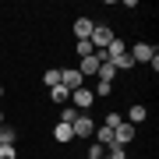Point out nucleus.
<instances>
[{"mask_svg": "<svg viewBox=\"0 0 159 159\" xmlns=\"http://www.w3.org/2000/svg\"><path fill=\"white\" fill-rule=\"evenodd\" d=\"M89 43H92V50H96V53H102L110 43H113V29H110V25H96L92 35H89Z\"/></svg>", "mask_w": 159, "mask_h": 159, "instance_id": "f257e3e1", "label": "nucleus"}, {"mask_svg": "<svg viewBox=\"0 0 159 159\" xmlns=\"http://www.w3.org/2000/svg\"><path fill=\"white\" fill-rule=\"evenodd\" d=\"M71 134H74V138H92V134H96V120H89L85 113H81V117L71 124Z\"/></svg>", "mask_w": 159, "mask_h": 159, "instance_id": "f03ea898", "label": "nucleus"}, {"mask_svg": "<svg viewBox=\"0 0 159 159\" xmlns=\"http://www.w3.org/2000/svg\"><path fill=\"white\" fill-rule=\"evenodd\" d=\"M127 53H131V60H134V64H148L159 50H156V46H148V43H134V50H127Z\"/></svg>", "mask_w": 159, "mask_h": 159, "instance_id": "7ed1b4c3", "label": "nucleus"}, {"mask_svg": "<svg viewBox=\"0 0 159 159\" xmlns=\"http://www.w3.org/2000/svg\"><path fill=\"white\" fill-rule=\"evenodd\" d=\"M81 81H85V78L78 74V67H64V71H60V85L67 89V92H78Z\"/></svg>", "mask_w": 159, "mask_h": 159, "instance_id": "20e7f679", "label": "nucleus"}, {"mask_svg": "<svg viewBox=\"0 0 159 159\" xmlns=\"http://www.w3.org/2000/svg\"><path fill=\"white\" fill-rule=\"evenodd\" d=\"M92 102H96L92 89H78V92H71V106H74V110H81V113H85V110L92 106Z\"/></svg>", "mask_w": 159, "mask_h": 159, "instance_id": "39448f33", "label": "nucleus"}, {"mask_svg": "<svg viewBox=\"0 0 159 159\" xmlns=\"http://www.w3.org/2000/svg\"><path fill=\"white\" fill-rule=\"evenodd\" d=\"M134 142V124H117L113 127V145H127Z\"/></svg>", "mask_w": 159, "mask_h": 159, "instance_id": "423d86ee", "label": "nucleus"}, {"mask_svg": "<svg viewBox=\"0 0 159 159\" xmlns=\"http://www.w3.org/2000/svg\"><path fill=\"white\" fill-rule=\"evenodd\" d=\"M99 71V57L92 53V57H81V64H78V74L81 78H92V74Z\"/></svg>", "mask_w": 159, "mask_h": 159, "instance_id": "0eeeda50", "label": "nucleus"}, {"mask_svg": "<svg viewBox=\"0 0 159 159\" xmlns=\"http://www.w3.org/2000/svg\"><path fill=\"white\" fill-rule=\"evenodd\" d=\"M92 29H96V25H92L89 18H78V21H74V35H78V43H81V39H89Z\"/></svg>", "mask_w": 159, "mask_h": 159, "instance_id": "6e6552de", "label": "nucleus"}, {"mask_svg": "<svg viewBox=\"0 0 159 159\" xmlns=\"http://www.w3.org/2000/svg\"><path fill=\"white\" fill-rule=\"evenodd\" d=\"M96 78H99V81H110V85H113V78H117V67H113L110 60H102V64H99V71H96Z\"/></svg>", "mask_w": 159, "mask_h": 159, "instance_id": "1a4fd4ad", "label": "nucleus"}, {"mask_svg": "<svg viewBox=\"0 0 159 159\" xmlns=\"http://www.w3.org/2000/svg\"><path fill=\"white\" fill-rule=\"evenodd\" d=\"M96 142H99L102 148H110V145H113V127H102V124H99V127H96Z\"/></svg>", "mask_w": 159, "mask_h": 159, "instance_id": "9d476101", "label": "nucleus"}, {"mask_svg": "<svg viewBox=\"0 0 159 159\" xmlns=\"http://www.w3.org/2000/svg\"><path fill=\"white\" fill-rule=\"evenodd\" d=\"M50 99H53V102H64V106H67V102H71V92L64 89V85H53V89H50Z\"/></svg>", "mask_w": 159, "mask_h": 159, "instance_id": "9b49d317", "label": "nucleus"}, {"mask_svg": "<svg viewBox=\"0 0 159 159\" xmlns=\"http://www.w3.org/2000/svg\"><path fill=\"white\" fill-rule=\"evenodd\" d=\"M145 117H148V110L142 106V102H134V106H131V113H127V120H131V124H142Z\"/></svg>", "mask_w": 159, "mask_h": 159, "instance_id": "f8f14e48", "label": "nucleus"}, {"mask_svg": "<svg viewBox=\"0 0 159 159\" xmlns=\"http://www.w3.org/2000/svg\"><path fill=\"white\" fill-rule=\"evenodd\" d=\"M53 138H57V142H71V124H57V127H53Z\"/></svg>", "mask_w": 159, "mask_h": 159, "instance_id": "ddd939ff", "label": "nucleus"}, {"mask_svg": "<svg viewBox=\"0 0 159 159\" xmlns=\"http://www.w3.org/2000/svg\"><path fill=\"white\" fill-rule=\"evenodd\" d=\"M14 138H18V131H14V127H7V124L0 127V145H14Z\"/></svg>", "mask_w": 159, "mask_h": 159, "instance_id": "4468645a", "label": "nucleus"}, {"mask_svg": "<svg viewBox=\"0 0 159 159\" xmlns=\"http://www.w3.org/2000/svg\"><path fill=\"white\" fill-rule=\"evenodd\" d=\"M78 117H81V110H74L71 102H67V106H64V117H60V124H74Z\"/></svg>", "mask_w": 159, "mask_h": 159, "instance_id": "2eb2a0df", "label": "nucleus"}, {"mask_svg": "<svg viewBox=\"0 0 159 159\" xmlns=\"http://www.w3.org/2000/svg\"><path fill=\"white\" fill-rule=\"evenodd\" d=\"M43 81H46V85H50V89H53V85H60V67L46 71V74H43Z\"/></svg>", "mask_w": 159, "mask_h": 159, "instance_id": "dca6fc26", "label": "nucleus"}, {"mask_svg": "<svg viewBox=\"0 0 159 159\" xmlns=\"http://www.w3.org/2000/svg\"><path fill=\"white\" fill-rule=\"evenodd\" d=\"M74 50H78V57H92V53H96V50H92V43H89V39H81L78 46H74Z\"/></svg>", "mask_w": 159, "mask_h": 159, "instance_id": "f3484780", "label": "nucleus"}, {"mask_svg": "<svg viewBox=\"0 0 159 159\" xmlns=\"http://www.w3.org/2000/svg\"><path fill=\"white\" fill-rule=\"evenodd\" d=\"M113 67H117V71H127V67H134V60H131V53H124L120 60H113Z\"/></svg>", "mask_w": 159, "mask_h": 159, "instance_id": "a211bd4d", "label": "nucleus"}, {"mask_svg": "<svg viewBox=\"0 0 159 159\" xmlns=\"http://www.w3.org/2000/svg\"><path fill=\"white\" fill-rule=\"evenodd\" d=\"M110 92H113L110 81H96V92H92V96H110Z\"/></svg>", "mask_w": 159, "mask_h": 159, "instance_id": "6ab92c4d", "label": "nucleus"}, {"mask_svg": "<svg viewBox=\"0 0 159 159\" xmlns=\"http://www.w3.org/2000/svg\"><path fill=\"white\" fill-rule=\"evenodd\" d=\"M117 124H124V117H120V113H106V124H102V127H117Z\"/></svg>", "mask_w": 159, "mask_h": 159, "instance_id": "aec40b11", "label": "nucleus"}, {"mask_svg": "<svg viewBox=\"0 0 159 159\" xmlns=\"http://www.w3.org/2000/svg\"><path fill=\"white\" fill-rule=\"evenodd\" d=\"M0 159H18V152H14V145H0Z\"/></svg>", "mask_w": 159, "mask_h": 159, "instance_id": "412c9836", "label": "nucleus"}, {"mask_svg": "<svg viewBox=\"0 0 159 159\" xmlns=\"http://www.w3.org/2000/svg\"><path fill=\"white\" fill-rule=\"evenodd\" d=\"M85 159H102V156H92V152H89V156H85Z\"/></svg>", "mask_w": 159, "mask_h": 159, "instance_id": "4be33fe9", "label": "nucleus"}, {"mask_svg": "<svg viewBox=\"0 0 159 159\" xmlns=\"http://www.w3.org/2000/svg\"><path fill=\"white\" fill-rule=\"evenodd\" d=\"M0 127H4V113H0Z\"/></svg>", "mask_w": 159, "mask_h": 159, "instance_id": "5701e85b", "label": "nucleus"}, {"mask_svg": "<svg viewBox=\"0 0 159 159\" xmlns=\"http://www.w3.org/2000/svg\"><path fill=\"white\" fill-rule=\"evenodd\" d=\"M0 96H4V89H0Z\"/></svg>", "mask_w": 159, "mask_h": 159, "instance_id": "b1692460", "label": "nucleus"}]
</instances>
